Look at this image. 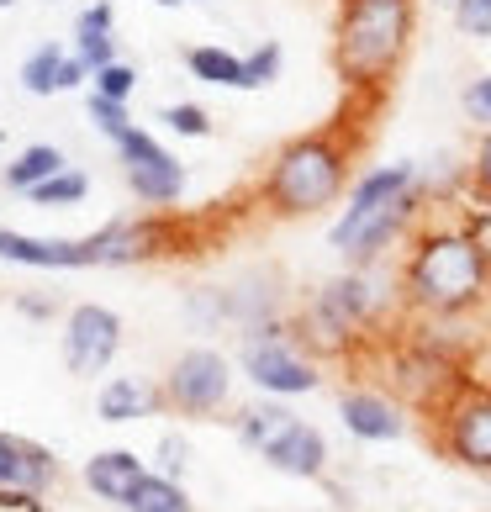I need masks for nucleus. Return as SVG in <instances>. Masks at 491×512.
I'll use <instances>...</instances> for the list:
<instances>
[{
    "label": "nucleus",
    "mask_w": 491,
    "mask_h": 512,
    "mask_svg": "<svg viewBox=\"0 0 491 512\" xmlns=\"http://www.w3.org/2000/svg\"><path fill=\"white\" fill-rule=\"evenodd\" d=\"M16 312H22V317H37V322H48L53 312H59V301H53V296H32V291H22V296H16Z\"/></svg>",
    "instance_id": "obj_36"
},
{
    "label": "nucleus",
    "mask_w": 491,
    "mask_h": 512,
    "mask_svg": "<svg viewBox=\"0 0 491 512\" xmlns=\"http://www.w3.org/2000/svg\"><path fill=\"white\" fill-rule=\"evenodd\" d=\"M0 264H16V270H90V254L85 238H43L0 227Z\"/></svg>",
    "instance_id": "obj_15"
},
{
    "label": "nucleus",
    "mask_w": 491,
    "mask_h": 512,
    "mask_svg": "<svg viewBox=\"0 0 491 512\" xmlns=\"http://www.w3.org/2000/svg\"><path fill=\"white\" fill-rule=\"evenodd\" d=\"M391 291L396 286L381 280V264H344L296 307L291 333L307 354H349L360 338H370V328H381L391 301H402Z\"/></svg>",
    "instance_id": "obj_4"
},
{
    "label": "nucleus",
    "mask_w": 491,
    "mask_h": 512,
    "mask_svg": "<svg viewBox=\"0 0 491 512\" xmlns=\"http://www.w3.org/2000/svg\"><path fill=\"white\" fill-rule=\"evenodd\" d=\"M460 37H476V43H491V0H455L449 6Z\"/></svg>",
    "instance_id": "obj_32"
},
{
    "label": "nucleus",
    "mask_w": 491,
    "mask_h": 512,
    "mask_svg": "<svg viewBox=\"0 0 491 512\" xmlns=\"http://www.w3.org/2000/svg\"><path fill=\"white\" fill-rule=\"evenodd\" d=\"M291 417H296V412H291V402L259 396V402H249V407H238V412H233V433H238V444H243V449H254V454H259V449L270 444L280 428L291 423Z\"/></svg>",
    "instance_id": "obj_20"
},
{
    "label": "nucleus",
    "mask_w": 491,
    "mask_h": 512,
    "mask_svg": "<svg viewBox=\"0 0 491 512\" xmlns=\"http://www.w3.org/2000/svg\"><path fill=\"white\" fill-rule=\"evenodd\" d=\"M90 270H132L169 254V222L164 212H138V217H111L96 233H85Z\"/></svg>",
    "instance_id": "obj_12"
},
{
    "label": "nucleus",
    "mask_w": 491,
    "mask_h": 512,
    "mask_svg": "<svg viewBox=\"0 0 491 512\" xmlns=\"http://www.w3.org/2000/svg\"><path fill=\"white\" fill-rule=\"evenodd\" d=\"M238 370L249 375L259 396H275V402H296V396H312L323 386V365H317V354L301 349V338L291 333V317L238 333Z\"/></svg>",
    "instance_id": "obj_5"
},
{
    "label": "nucleus",
    "mask_w": 491,
    "mask_h": 512,
    "mask_svg": "<svg viewBox=\"0 0 491 512\" xmlns=\"http://www.w3.org/2000/svg\"><path fill=\"white\" fill-rule=\"evenodd\" d=\"M85 111H90V127H96L106 143H117L122 132L132 127V101H111V96H96V90H90Z\"/></svg>",
    "instance_id": "obj_28"
},
{
    "label": "nucleus",
    "mask_w": 491,
    "mask_h": 512,
    "mask_svg": "<svg viewBox=\"0 0 491 512\" xmlns=\"http://www.w3.org/2000/svg\"><path fill=\"white\" fill-rule=\"evenodd\" d=\"M465 206H460V222H465V233L476 238V249L486 254V264H491V196H460Z\"/></svg>",
    "instance_id": "obj_31"
},
{
    "label": "nucleus",
    "mask_w": 491,
    "mask_h": 512,
    "mask_svg": "<svg viewBox=\"0 0 491 512\" xmlns=\"http://www.w3.org/2000/svg\"><path fill=\"white\" fill-rule=\"evenodd\" d=\"M64 164H69V154H64L59 143H27L22 154L0 169V185H6V191H16V196H27L32 185H43L48 175H59Z\"/></svg>",
    "instance_id": "obj_19"
},
{
    "label": "nucleus",
    "mask_w": 491,
    "mask_h": 512,
    "mask_svg": "<svg viewBox=\"0 0 491 512\" xmlns=\"http://www.w3.org/2000/svg\"><path fill=\"white\" fill-rule=\"evenodd\" d=\"M164 407V396L154 381L143 375H106L101 391H96V417L106 428H127V423H148Z\"/></svg>",
    "instance_id": "obj_17"
},
{
    "label": "nucleus",
    "mask_w": 491,
    "mask_h": 512,
    "mask_svg": "<svg viewBox=\"0 0 491 512\" xmlns=\"http://www.w3.org/2000/svg\"><path fill=\"white\" fill-rule=\"evenodd\" d=\"M74 59H80L90 74H96L101 64L122 59L117 53V11H111V0H96V6H85L80 16H74Z\"/></svg>",
    "instance_id": "obj_18"
},
{
    "label": "nucleus",
    "mask_w": 491,
    "mask_h": 512,
    "mask_svg": "<svg viewBox=\"0 0 491 512\" xmlns=\"http://www.w3.org/2000/svg\"><path fill=\"white\" fill-rule=\"evenodd\" d=\"M64 43H37L27 59H22V74H16V80H22V90L27 96H59V64H64Z\"/></svg>",
    "instance_id": "obj_24"
},
{
    "label": "nucleus",
    "mask_w": 491,
    "mask_h": 512,
    "mask_svg": "<svg viewBox=\"0 0 491 512\" xmlns=\"http://www.w3.org/2000/svg\"><path fill=\"white\" fill-rule=\"evenodd\" d=\"M148 470H159V476L185 481V470H191V439H185V433H159V444H154V465H148Z\"/></svg>",
    "instance_id": "obj_30"
},
{
    "label": "nucleus",
    "mask_w": 491,
    "mask_h": 512,
    "mask_svg": "<svg viewBox=\"0 0 491 512\" xmlns=\"http://www.w3.org/2000/svg\"><path fill=\"white\" fill-rule=\"evenodd\" d=\"M143 476H148V460H143L138 449H127V444H122V449H96V454L85 460V470H80L85 491H90L96 502H106V507H122L127 491L138 486Z\"/></svg>",
    "instance_id": "obj_16"
},
{
    "label": "nucleus",
    "mask_w": 491,
    "mask_h": 512,
    "mask_svg": "<svg viewBox=\"0 0 491 512\" xmlns=\"http://www.w3.org/2000/svg\"><path fill=\"white\" fill-rule=\"evenodd\" d=\"M460 111L476 127H491V74H476V80L460 90Z\"/></svg>",
    "instance_id": "obj_34"
},
{
    "label": "nucleus",
    "mask_w": 491,
    "mask_h": 512,
    "mask_svg": "<svg viewBox=\"0 0 491 512\" xmlns=\"http://www.w3.org/2000/svg\"><path fill=\"white\" fill-rule=\"evenodd\" d=\"M122 312L101 307V301H80V307L64 312V333H59V354H64V370L74 381H96L117 365L122 354Z\"/></svg>",
    "instance_id": "obj_11"
},
{
    "label": "nucleus",
    "mask_w": 491,
    "mask_h": 512,
    "mask_svg": "<svg viewBox=\"0 0 491 512\" xmlns=\"http://www.w3.org/2000/svg\"><path fill=\"white\" fill-rule=\"evenodd\" d=\"M338 423L354 444H396L407 439L412 417L386 386H349L338 396Z\"/></svg>",
    "instance_id": "obj_13"
},
{
    "label": "nucleus",
    "mask_w": 491,
    "mask_h": 512,
    "mask_svg": "<svg viewBox=\"0 0 491 512\" xmlns=\"http://www.w3.org/2000/svg\"><path fill=\"white\" fill-rule=\"evenodd\" d=\"M396 296L428 322L470 317L491 296V264L460 217H423L407 233L402 264H396Z\"/></svg>",
    "instance_id": "obj_1"
},
{
    "label": "nucleus",
    "mask_w": 491,
    "mask_h": 512,
    "mask_svg": "<svg viewBox=\"0 0 491 512\" xmlns=\"http://www.w3.org/2000/svg\"><path fill=\"white\" fill-rule=\"evenodd\" d=\"M154 6H185V0H154Z\"/></svg>",
    "instance_id": "obj_38"
},
{
    "label": "nucleus",
    "mask_w": 491,
    "mask_h": 512,
    "mask_svg": "<svg viewBox=\"0 0 491 512\" xmlns=\"http://www.w3.org/2000/svg\"><path fill=\"white\" fill-rule=\"evenodd\" d=\"M418 37V0H338L333 69L349 96H386Z\"/></svg>",
    "instance_id": "obj_3"
},
{
    "label": "nucleus",
    "mask_w": 491,
    "mask_h": 512,
    "mask_svg": "<svg viewBox=\"0 0 491 512\" xmlns=\"http://www.w3.org/2000/svg\"><path fill=\"white\" fill-rule=\"evenodd\" d=\"M280 69H286L280 43H254L249 53H243V90H270L280 80Z\"/></svg>",
    "instance_id": "obj_27"
},
{
    "label": "nucleus",
    "mask_w": 491,
    "mask_h": 512,
    "mask_svg": "<svg viewBox=\"0 0 491 512\" xmlns=\"http://www.w3.org/2000/svg\"><path fill=\"white\" fill-rule=\"evenodd\" d=\"M11 6H16V0H0V11H11Z\"/></svg>",
    "instance_id": "obj_39"
},
{
    "label": "nucleus",
    "mask_w": 491,
    "mask_h": 512,
    "mask_svg": "<svg viewBox=\"0 0 491 512\" xmlns=\"http://www.w3.org/2000/svg\"><path fill=\"white\" fill-rule=\"evenodd\" d=\"M64 476V465H59V454H53L48 444H37V439H22V491H37V497H48L53 486H59Z\"/></svg>",
    "instance_id": "obj_25"
},
{
    "label": "nucleus",
    "mask_w": 491,
    "mask_h": 512,
    "mask_svg": "<svg viewBox=\"0 0 491 512\" xmlns=\"http://www.w3.org/2000/svg\"><path fill=\"white\" fill-rule=\"evenodd\" d=\"M185 69H191V80H201V85L243 90V53L222 48V43H196V48H185Z\"/></svg>",
    "instance_id": "obj_21"
},
{
    "label": "nucleus",
    "mask_w": 491,
    "mask_h": 512,
    "mask_svg": "<svg viewBox=\"0 0 491 512\" xmlns=\"http://www.w3.org/2000/svg\"><path fill=\"white\" fill-rule=\"evenodd\" d=\"M349 180H354V132L317 127L275 148V159L259 175L254 201L280 222H301L344 201Z\"/></svg>",
    "instance_id": "obj_2"
},
{
    "label": "nucleus",
    "mask_w": 491,
    "mask_h": 512,
    "mask_svg": "<svg viewBox=\"0 0 491 512\" xmlns=\"http://www.w3.org/2000/svg\"><path fill=\"white\" fill-rule=\"evenodd\" d=\"M465 169H470V185H465V191H470V196H491V127H481V138H476V148H470Z\"/></svg>",
    "instance_id": "obj_33"
},
{
    "label": "nucleus",
    "mask_w": 491,
    "mask_h": 512,
    "mask_svg": "<svg viewBox=\"0 0 491 512\" xmlns=\"http://www.w3.org/2000/svg\"><path fill=\"white\" fill-rule=\"evenodd\" d=\"M428 417H433V444L449 465L491 476V386L465 375L449 391V402H439Z\"/></svg>",
    "instance_id": "obj_10"
},
{
    "label": "nucleus",
    "mask_w": 491,
    "mask_h": 512,
    "mask_svg": "<svg viewBox=\"0 0 491 512\" xmlns=\"http://www.w3.org/2000/svg\"><path fill=\"white\" fill-rule=\"evenodd\" d=\"M233 381H238V365L222 349L212 344H191L169 359L164 381H159V396L169 412L180 417H217L233 407Z\"/></svg>",
    "instance_id": "obj_9"
},
{
    "label": "nucleus",
    "mask_w": 491,
    "mask_h": 512,
    "mask_svg": "<svg viewBox=\"0 0 491 512\" xmlns=\"http://www.w3.org/2000/svg\"><path fill=\"white\" fill-rule=\"evenodd\" d=\"M159 122H164L169 138H185V143L212 138V111L201 101H169V106H159Z\"/></svg>",
    "instance_id": "obj_26"
},
{
    "label": "nucleus",
    "mask_w": 491,
    "mask_h": 512,
    "mask_svg": "<svg viewBox=\"0 0 491 512\" xmlns=\"http://www.w3.org/2000/svg\"><path fill=\"white\" fill-rule=\"evenodd\" d=\"M439 6H455V0H439Z\"/></svg>",
    "instance_id": "obj_40"
},
{
    "label": "nucleus",
    "mask_w": 491,
    "mask_h": 512,
    "mask_svg": "<svg viewBox=\"0 0 491 512\" xmlns=\"http://www.w3.org/2000/svg\"><path fill=\"white\" fill-rule=\"evenodd\" d=\"M111 148H117V169H122L127 196L138 206H148V212H175V206L185 201V191H191V169H185L180 154H169L148 127L132 122Z\"/></svg>",
    "instance_id": "obj_8"
},
{
    "label": "nucleus",
    "mask_w": 491,
    "mask_h": 512,
    "mask_svg": "<svg viewBox=\"0 0 491 512\" xmlns=\"http://www.w3.org/2000/svg\"><path fill=\"white\" fill-rule=\"evenodd\" d=\"M259 460L270 465L275 476H291V481H323L333 454H328L323 428H312L307 417H291V423H286L270 444L259 449Z\"/></svg>",
    "instance_id": "obj_14"
},
{
    "label": "nucleus",
    "mask_w": 491,
    "mask_h": 512,
    "mask_svg": "<svg viewBox=\"0 0 491 512\" xmlns=\"http://www.w3.org/2000/svg\"><path fill=\"white\" fill-rule=\"evenodd\" d=\"M22 481V439L0 428V486H16Z\"/></svg>",
    "instance_id": "obj_35"
},
{
    "label": "nucleus",
    "mask_w": 491,
    "mask_h": 512,
    "mask_svg": "<svg viewBox=\"0 0 491 512\" xmlns=\"http://www.w3.org/2000/svg\"><path fill=\"white\" fill-rule=\"evenodd\" d=\"M90 90H96V96H111V101H132L138 69H132L127 59H111V64H101L96 74H90Z\"/></svg>",
    "instance_id": "obj_29"
},
{
    "label": "nucleus",
    "mask_w": 491,
    "mask_h": 512,
    "mask_svg": "<svg viewBox=\"0 0 491 512\" xmlns=\"http://www.w3.org/2000/svg\"><path fill=\"white\" fill-rule=\"evenodd\" d=\"M122 512H196V502H191V491H185V481L148 470V476L127 491Z\"/></svg>",
    "instance_id": "obj_22"
},
{
    "label": "nucleus",
    "mask_w": 491,
    "mask_h": 512,
    "mask_svg": "<svg viewBox=\"0 0 491 512\" xmlns=\"http://www.w3.org/2000/svg\"><path fill=\"white\" fill-rule=\"evenodd\" d=\"M85 196H90V175H85V169H74V164H64L59 175H48L43 185H32V191H27V201L48 206V212H69V206H80Z\"/></svg>",
    "instance_id": "obj_23"
},
{
    "label": "nucleus",
    "mask_w": 491,
    "mask_h": 512,
    "mask_svg": "<svg viewBox=\"0 0 491 512\" xmlns=\"http://www.w3.org/2000/svg\"><path fill=\"white\" fill-rule=\"evenodd\" d=\"M465 381V365H460V349L439 338L433 328L402 338L386 359V391L402 402L407 412H433L439 402H449V391Z\"/></svg>",
    "instance_id": "obj_7"
},
{
    "label": "nucleus",
    "mask_w": 491,
    "mask_h": 512,
    "mask_svg": "<svg viewBox=\"0 0 491 512\" xmlns=\"http://www.w3.org/2000/svg\"><path fill=\"white\" fill-rule=\"evenodd\" d=\"M423 212H428L423 185L391 201H375V206H338V217L328 227V249L344 264H381L396 243H407V233L423 222Z\"/></svg>",
    "instance_id": "obj_6"
},
{
    "label": "nucleus",
    "mask_w": 491,
    "mask_h": 512,
    "mask_svg": "<svg viewBox=\"0 0 491 512\" xmlns=\"http://www.w3.org/2000/svg\"><path fill=\"white\" fill-rule=\"evenodd\" d=\"M80 85H90V69L74 59V53H64V64H59V96H64V90H80Z\"/></svg>",
    "instance_id": "obj_37"
}]
</instances>
